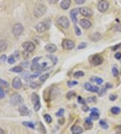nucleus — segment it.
I'll return each instance as SVG.
<instances>
[{"mask_svg": "<svg viewBox=\"0 0 121 134\" xmlns=\"http://www.w3.org/2000/svg\"><path fill=\"white\" fill-rule=\"evenodd\" d=\"M22 47H23V49L25 51H26V52H33V51L35 49L36 46L32 42L27 41L24 42V43L22 44Z\"/></svg>", "mask_w": 121, "mask_h": 134, "instance_id": "1a4fd4ad", "label": "nucleus"}, {"mask_svg": "<svg viewBox=\"0 0 121 134\" xmlns=\"http://www.w3.org/2000/svg\"><path fill=\"white\" fill-rule=\"evenodd\" d=\"M0 134H5V133H4V131L1 128H0Z\"/></svg>", "mask_w": 121, "mask_h": 134, "instance_id": "6e6d98bb", "label": "nucleus"}, {"mask_svg": "<svg viewBox=\"0 0 121 134\" xmlns=\"http://www.w3.org/2000/svg\"><path fill=\"white\" fill-rule=\"evenodd\" d=\"M75 33L77 36H80L81 35H82V31L79 29L78 27H77L76 25L75 26Z\"/></svg>", "mask_w": 121, "mask_h": 134, "instance_id": "ea45409f", "label": "nucleus"}, {"mask_svg": "<svg viewBox=\"0 0 121 134\" xmlns=\"http://www.w3.org/2000/svg\"><path fill=\"white\" fill-rule=\"evenodd\" d=\"M19 112H20V114H21L22 116H26V115L28 114V108L26 106L22 104L19 107Z\"/></svg>", "mask_w": 121, "mask_h": 134, "instance_id": "6ab92c4d", "label": "nucleus"}, {"mask_svg": "<svg viewBox=\"0 0 121 134\" xmlns=\"http://www.w3.org/2000/svg\"><path fill=\"white\" fill-rule=\"evenodd\" d=\"M84 127H85V129H87V130L92 128L93 123L92 122V119L91 118H86V121L84 123Z\"/></svg>", "mask_w": 121, "mask_h": 134, "instance_id": "4be33fe9", "label": "nucleus"}, {"mask_svg": "<svg viewBox=\"0 0 121 134\" xmlns=\"http://www.w3.org/2000/svg\"><path fill=\"white\" fill-rule=\"evenodd\" d=\"M15 62H16V60H15L14 56H12V55L9 56V57L8 58V63L10 64H13L15 63Z\"/></svg>", "mask_w": 121, "mask_h": 134, "instance_id": "f704fd0d", "label": "nucleus"}, {"mask_svg": "<svg viewBox=\"0 0 121 134\" xmlns=\"http://www.w3.org/2000/svg\"><path fill=\"white\" fill-rule=\"evenodd\" d=\"M84 87L86 90L91 91V92H98L99 91V88L97 86H95V85H91L89 83H86L85 85H84Z\"/></svg>", "mask_w": 121, "mask_h": 134, "instance_id": "4468645a", "label": "nucleus"}, {"mask_svg": "<svg viewBox=\"0 0 121 134\" xmlns=\"http://www.w3.org/2000/svg\"><path fill=\"white\" fill-rule=\"evenodd\" d=\"M10 71L12 72H14V73H21L22 71H23V69L20 66H15V67H13L12 69H11L9 70Z\"/></svg>", "mask_w": 121, "mask_h": 134, "instance_id": "b1692460", "label": "nucleus"}, {"mask_svg": "<svg viewBox=\"0 0 121 134\" xmlns=\"http://www.w3.org/2000/svg\"><path fill=\"white\" fill-rule=\"evenodd\" d=\"M79 24L84 29H88L92 27V22L87 19H82L79 21Z\"/></svg>", "mask_w": 121, "mask_h": 134, "instance_id": "2eb2a0df", "label": "nucleus"}, {"mask_svg": "<svg viewBox=\"0 0 121 134\" xmlns=\"http://www.w3.org/2000/svg\"><path fill=\"white\" fill-rule=\"evenodd\" d=\"M79 12L82 16L86 17H89L92 16L93 11L91 9L86 7H82L79 8Z\"/></svg>", "mask_w": 121, "mask_h": 134, "instance_id": "9b49d317", "label": "nucleus"}, {"mask_svg": "<svg viewBox=\"0 0 121 134\" xmlns=\"http://www.w3.org/2000/svg\"><path fill=\"white\" fill-rule=\"evenodd\" d=\"M87 47V44L85 43V42H83V43H81L78 46V48L79 49H84V48H86Z\"/></svg>", "mask_w": 121, "mask_h": 134, "instance_id": "58836bf2", "label": "nucleus"}, {"mask_svg": "<svg viewBox=\"0 0 121 134\" xmlns=\"http://www.w3.org/2000/svg\"><path fill=\"white\" fill-rule=\"evenodd\" d=\"M48 77H49V74H48V73H46V74H43V75H41V76L40 77L39 79L41 81L45 82V81L48 78Z\"/></svg>", "mask_w": 121, "mask_h": 134, "instance_id": "c756f323", "label": "nucleus"}, {"mask_svg": "<svg viewBox=\"0 0 121 134\" xmlns=\"http://www.w3.org/2000/svg\"><path fill=\"white\" fill-rule=\"evenodd\" d=\"M46 12V8L43 4H37L34 9V14L36 18L43 16Z\"/></svg>", "mask_w": 121, "mask_h": 134, "instance_id": "f03ea898", "label": "nucleus"}, {"mask_svg": "<svg viewBox=\"0 0 121 134\" xmlns=\"http://www.w3.org/2000/svg\"><path fill=\"white\" fill-rule=\"evenodd\" d=\"M4 96H5V93H4V89L0 87V99L4 98Z\"/></svg>", "mask_w": 121, "mask_h": 134, "instance_id": "c03bdc74", "label": "nucleus"}, {"mask_svg": "<svg viewBox=\"0 0 121 134\" xmlns=\"http://www.w3.org/2000/svg\"><path fill=\"white\" fill-rule=\"evenodd\" d=\"M1 59H2L3 61H5V60H6V56L5 55H4V56H2V57H1Z\"/></svg>", "mask_w": 121, "mask_h": 134, "instance_id": "864d4df0", "label": "nucleus"}, {"mask_svg": "<svg viewBox=\"0 0 121 134\" xmlns=\"http://www.w3.org/2000/svg\"><path fill=\"white\" fill-rule=\"evenodd\" d=\"M12 86L15 89H20L22 87V81L20 78L15 77L12 81Z\"/></svg>", "mask_w": 121, "mask_h": 134, "instance_id": "f3484780", "label": "nucleus"}, {"mask_svg": "<svg viewBox=\"0 0 121 134\" xmlns=\"http://www.w3.org/2000/svg\"><path fill=\"white\" fill-rule=\"evenodd\" d=\"M24 31V27L22 24L20 23L16 24L12 29V33L15 36L18 37L20 36L22 33H23Z\"/></svg>", "mask_w": 121, "mask_h": 134, "instance_id": "0eeeda50", "label": "nucleus"}, {"mask_svg": "<svg viewBox=\"0 0 121 134\" xmlns=\"http://www.w3.org/2000/svg\"><path fill=\"white\" fill-rule=\"evenodd\" d=\"M94 79H92V80L96 82L97 83L99 84V85H101L102 83H103V79L100 77H93Z\"/></svg>", "mask_w": 121, "mask_h": 134, "instance_id": "473e14b6", "label": "nucleus"}, {"mask_svg": "<svg viewBox=\"0 0 121 134\" xmlns=\"http://www.w3.org/2000/svg\"><path fill=\"white\" fill-rule=\"evenodd\" d=\"M45 49L46 51H48V52L53 53L57 50V46L55 44H48L45 45Z\"/></svg>", "mask_w": 121, "mask_h": 134, "instance_id": "aec40b11", "label": "nucleus"}, {"mask_svg": "<svg viewBox=\"0 0 121 134\" xmlns=\"http://www.w3.org/2000/svg\"><path fill=\"white\" fill-rule=\"evenodd\" d=\"M96 98L95 97H91V98H88L87 99V102L89 103H92V102H96Z\"/></svg>", "mask_w": 121, "mask_h": 134, "instance_id": "79ce46f5", "label": "nucleus"}, {"mask_svg": "<svg viewBox=\"0 0 121 134\" xmlns=\"http://www.w3.org/2000/svg\"><path fill=\"white\" fill-rule=\"evenodd\" d=\"M65 112V110L63 108H60L58 112L56 113V116H63Z\"/></svg>", "mask_w": 121, "mask_h": 134, "instance_id": "e433bc0d", "label": "nucleus"}, {"mask_svg": "<svg viewBox=\"0 0 121 134\" xmlns=\"http://www.w3.org/2000/svg\"><path fill=\"white\" fill-rule=\"evenodd\" d=\"M112 74L114 75V77H117L118 74V69H116V67H114L113 69H112Z\"/></svg>", "mask_w": 121, "mask_h": 134, "instance_id": "a19ab883", "label": "nucleus"}, {"mask_svg": "<svg viewBox=\"0 0 121 134\" xmlns=\"http://www.w3.org/2000/svg\"><path fill=\"white\" fill-rule=\"evenodd\" d=\"M109 8L108 2L106 0H101L99 2L98 4V10L102 13L106 12Z\"/></svg>", "mask_w": 121, "mask_h": 134, "instance_id": "423d86ee", "label": "nucleus"}, {"mask_svg": "<svg viewBox=\"0 0 121 134\" xmlns=\"http://www.w3.org/2000/svg\"><path fill=\"white\" fill-rule=\"evenodd\" d=\"M100 38H101V35L99 33H95V34L93 35L92 37V41H99V40L100 39Z\"/></svg>", "mask_w": 121, "mask_h": 134, "instance_id": "393cba45", "label": "nucleus"}, {"mask_svg": "<svg viewBox=\"0 0 121 134\" xmlns=\"http://www.w3.org/2000/svg\"><path fill=\"white\" fill-rule=\"evenodd\" d=\"M82 110L85 112H87V111H89V107L86 105H84V106L82 107Z\"/></svg>", "mask_w": 121, "mask_h": 134, "instance_id": "8fccbe9b", "label": "nucleus"}, {"mask_svg": "<svg viewBox=\"0 0 121 134\" xmlns=\"http://www.w3.org/2000/svg\"><path fill=\"white\" fill-rule=\"evenodd\" d=\"M38 86V84L37 83H32L30 84V87H32V88H33V89H35V88H36V87Z\"/></svg>", "mask_w": 121, "mask_h": 134, "instance_id": "49530a36", "label": "nucleus"}, {"mask_svg": "<svg viewBox=\"0 0 121 134\" xmlns=\"http://www.w3.org/2000/svg\"><path fill=\"white\" fill-rule=\"evenodd\" d=\"M57 62V58L56 56L53 55H47L45 56L36 57L32 60L33 65L32 67L34 69L32 70H38V71H46L53 67Z\"/></svg>", "mask_w": 121, "mask_h": 134, "instance_id": "f257e3e1", "label": "nucleus"}, {"mask_svg": "<svg viewBox=\"0 0 121 134\" xmlns=\"http://www.w3.org/2000/svg\"><path fill=\"white\" fill-rule=\"evenodd\" d=\"M44 119H45V121H46L47 123H51L52 118L49 114H45V115H44Z\"/></svg>", "mask_w": 121, "mask_h": 134, "instance_id": "2f4dec72", "label": "nucleus"}, {"mask_svg": "<svg viewBox=\"0 0 121 134\" xmlns=\"http://www.w3.org/2000/svg\"><path fill=\"white\" fill-rule=\"evenodd\" d=\"M36 29L38 33H44L46 29H48V27L45 22H38L36 26Z\"/></svg>", "mask_w": 121, "mask_h": 134, "instance_id": "f8f14e48", "label": "nucleus"}, {"mask_svg": "<svg viewBox=\"0 0 121 134\" xmlns=\"http://www.w3.org/2000/svg\"><path fill=\"white\" fill-rule=\"evenodd\" d=\"M7 44L5 40L1 39L0 40V52H4L5 49H7Z\"/></svg>", "mask_w": 121, "mask_h": 134, "instance_id": "5701e85b", "label": "nucleus"}, {"mask_svg": "<svg viewBox=\"0 0 121 134\" xmlns=\"http://www.w3.org/2000/svg\"><path fill=\"white\" fill-rule=\"evenodd\" d=\"M32 102L34 104V108L35 111H38L41 108V102H40L39 96L36 94L33 93L32 94Z\"/></svg>", "mask_w": 121, "mask_h": 134, "instance_id": "20e7f679", "label": "nucleus"}, {"mask_svg": "<svg viewBox=\"0 0 121 134\" xmlns=\"http://www.w3.org/2000/svg\"><path fill=\"white\" fill-rule=\"evenodd\" d=\"M109 98H110V100L111 101H114V100H116V99L117 98V96H116V95L112 94L110 96Z\"/></svg>", "mask_w": 121, "mask_h": 134, "instance_id": "a18cd8bd", "label": "nucleus"}, {"mask_svg": "<svg viewBox=\"0 0 121 134\" xmlns=\"http://www.w3.org/2000/svg\"><path fill=\"white\" fill-rule=\"evenodd\" d=\"M40 75V73L39 72H36V73H34V74H32V75H30V79H34L36 77H37Z\"/></svg>", "mask_w": 121, "mask_h": 134, "instance_id": "37998d69", "label": "nucleus"}, {"mask_svg": "<svg viewBox=\"0 0 121 134\" xmlns=\"http://www.w3.org/2000/svg\"><path fill=\"white\" fill-rule=\"evenodd\" d=\"M120 45H121V44H118V45H114V47H112V50H114V51H116V49H118V47H120Z\"/></svg>", "mask_w": 121, "mask_h": 134, "instance_id": "3c124183", "label": "nucleus"}, {"mask_svg": "<svg viewBox=\"0 0 121 134\" xmlns=\"http://www.w3.org/2000/svg\"><path fill=\"white\" fill-rule=\"evenodd\" d=\"M75 92L74 91H69V92L67 94V99H69V100H70V99H71V98H73V96H75Z\"/></svg>", "mask_w": 121, "mask_h": 134, "instance_id": "72a5a7b5", "label": "nucleus"}, {"mask_svg": "<svg viewBox=\"0 0 121 134\" xmlns=\"http://www.w3.org/2000/svg\"><path fill=\"white\" fill-rule=\"evenodd\" d=\"M121 110L120 108L118 107H116V106H114V107H112V108H111V112H112V114H118L120 112Z\"/></svg>", "mask_w": 121, "mask_h": 134, "instance_id": "a878e982", "label": "nucleus"}, {"mask_svg": "<svg viewBox=\"0 0 121 134\" xmlns=\"http://www.w3.org/2000/svg\"><path fill=\"white\" fill-rule=\"evenodd\" d=\"M74 1L77 4H83L86 2V0H74Z\"/></svg>", "mask_w": 121, "mask_h": 134, "instance_id": "de8ad7c7", "label": "nucleus"}, {"mask_svg": "<svg viewBox=\"0 0 121 134\" xmlns=\"http://www.w3.org/2000/svg\"><path fill=\"white\" fill-rule=\"evenodd\" d=\"M79 12V9H77V8H75V9H73L70 12V16H71V20L73 23L76 24L77 22V16Z\"/></svg>", "mask_w": 121, "mask_h": 134, "instance_id": "ddd939ff", "label": "nucleus"}, {"mask_svg": "<svg viewBox=\"0 0 121 134\" xmlns=\"http://www.w3.org/2000/svg\"><path fill=\"white\" fill-rule=\"evenodd\" d=\"M22 102V99L21 96L18 95V94H14L10 99V104H12V105H18L19 104H20Z\"/></svg>", "mask_w": 121, "mask_h": 134, "instance_id": "9d476101", "label": "nucleus"}, {"mask_svg": "<svg viewBox=\"0 0 121 134\" xmlns=\"http://www.w3.org/2000/svg\"><path fill=\"white\" fill-rule=\"evenodd\" d=\"M78 84V82L75 81H70L67 82V85L69 87H73L74 85H76Z\"/></svg>", "mask_w": 121, "mask_h": 134, "instance_id": "c9c22d12", "label": "nucleus"}, {"mask_svg": "<svg viewBox=\"0 0 121 134\" xmlns=\"http://www.w3.org/2000/svg\"><path fill=\"white\" fill-rule=\"evenodd\" d=\"M71 131L73 134H82L84 131L82 127L79 125H73L71 128Z\"/></svg>", "mask_w": 121, "mask_h": 134, "instance_id": "a211bd4d", "label": "nucleus"}, {"mask_svg": "<svg viewBox=\"0 0 121 134\" xmlns=\"http://www.w3.org/2000/svg\"><path fill=\"white\" fill-rule=\"evenodd\" d=\"M84 73L83 71H77L74 73L73 74V77H75V78H79L81 77H84Z\"/></svg>", "mask_w": 121, "mask_h": 134, "instance_id": "c85d7f7f", "label": "nucleus"}, {"mask_svg": "<svg viewBox=\"0 0 121 134\" xmlns=\"http://www.w3.org/2000/svg\"><path fill=\"white\" fill-rule=\"evenodd\" d=\"M114 56H115V58H116V59H117V60H120V59L121 58V53L117 52Z\"/></svg>", "mask_w": 121, "mask_h": 134, "instance_id": "09e8293b", "label": "nucleus"}, {"mask_svg": "<svg viewBox=\"0 0 121 134\" xmlns=\"http://www.w3.org/2000/svg\"><path fill=\"white\" fill-rule=\"evenodd\" d=\"M106 89H108L109 87H112V85H110L109 83H107L106 85Z\"/></svg>", "mask_w": 121, "mask_h": 134, "instance_id": "5fc2aeb1", "label": "nucleus"}, {"mask_svg": "<svg viewBox=\"0 0 121 134\" xmlns=\"http://www.w3.org/2000/svg\"><path fill=\"white\" fill-rule=\"evenodd\" d=\"M61 45H62L63 48L65 50H70V49H73L75 47L74 42L70 39H67L63 40Z\"/></svg>", "mask_w": 121, "mask_h": 134, "instance_id": "7ed1b4c3", "label": "nucleus"}, {"mask_svg": "<svg viewBox=\"0 0 121 134\" xmlns=\"http://www.w3.org/2000/svg\"><path fill=\"white\" fill-rule=\"evenodd\" d=\"M57 24L64 29H67L69 26V20L66 16H61L57 20Z\"/></svg>", "mask_w": 121, "mask_h": 134, "instance_id": "6e6552de", "label": "nucleus"}, {"mask_svg": "<svg viewBox=\"0 0 121 134\" xmlns=\"http://www.w3.org/2000/svg\"><path fill=\"white\" fill-rule=\"evenodd\" d=\"M8 86H9V84L7 83V82L0 79V87L1 88L4 89V88H7Z\"/></svg>", "mask_w": 121, "mask_h": 134, "instance_id": "bb28decb", "label": "nucleus"}, {"mask_svg": "<svg viewBox=\"0 0 121 134\" xmlns=\"http://www.w3.org/2000/svg\"><path fill=\"white\" fill-rule=\"evenodd\" d=\"M71 0H63L60 3V7L63 10H67L71 5Z\"/></svg>", "mask_w": 121, "mask_h": 134, "instance_id": "412c9836", "label": "nucleus"}, {"mask_svg": "<svg viewBox=\"0 0 121 134\" xmlns=\"http://www.w3.org/2000/svg\"><path fill=\"white\" fill-rule=\"evenodd\" d=\"M100 116V112L99 110L96 108H93L91 109L90 118L93 120H97Z\"/></svg>", "mask_w": 121, "mask_h": 134, "instance_id": "dca6fc26", "label": "nucleus"}, {"mask_svg": "<svg viewBox=\"0 0 121 134\" xmlns=\"http://www.w3.org/2000/svg\"><path fill=\"white\" fill-rule=\"evenodd\" d=\"M48 1L50 2L51 4H55L59 0H48Z\"/></svg>", "mask_w": 121, "mask_h": 134, "instance_id": "603ef678", "label": "nucleus"}, {"mask_svg": "<svg viewBox=\"0 0 121 134\" xmlns=\"http://www.w3.org/2000/svg\"><path fill=\"white\" fill-rule=\"evenodd\" d=\"M78 103L82 104H84V105H86V101L84 100V98L81 97V96H79L78 97V100H77Z\"/></svg>", "mask_w": 121, "mask_h": 134, "instance_id": "4c0bfd02", "label": "nucleus"}, {"mask_svg": "<svg viewBox=\"0 0 121 134\" xmlns=\"http://www.w3.org/2000/svg\"><path fill=\"white\" fill-rule=\"evenodd\" d=\"M104 61V58L102 56L96 54L94 56H92L90 58L91 63L94 66H98L100 65Z\"/></svg>", "mask_w": 121, "mask_h": 134, "instance_id": "39448f33", "label": "nucleus"}, {"mask_svg": "<svg viewBox=\"0 0 121 134\" xmlns=\"http://www.w3.org/2000/svg\"><path fill=\"white\" fill-rule=\"evenodd\" d=\"M99 124L102 127V128L104 129H106L108 128V125L106 122L104 121V120H100V121H99Z\"/></svg>", "mask_w": 121, "mask_h": 134, "instance_id": "cd10ccee", "label": "nucleus"}, {"mask_svg": "<svg viewBox=\"0 0 121 134\" xmlns=\"http://www.w3.org/2000/svg\"><path fill=\"white\" fill-rule=\"evenodd\" d=\"M22 125H24V126H26V127H29V128L34 129V125L32 123H31V122H25V121H24V122H23V123H22Z\"/></svg>", "mask_w": 121, "mask_h": 134, "instance_id": "7c9ffc66", "label": "nucleus"}]
</instances>
